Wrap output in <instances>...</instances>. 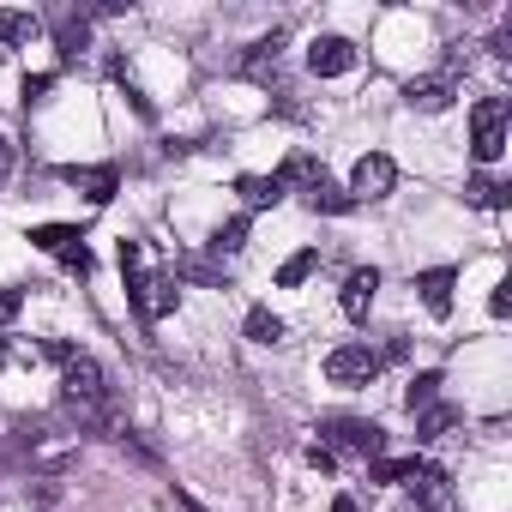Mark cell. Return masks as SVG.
Segmentation results:
<instances>
[{"mask_svg":"<svg viewBox=\"0 0 512 512\" xmlns=\"http://www.w3.org/2000/svg\"><path fill=\"white\" fill-rule=\"evenodd\" d=\"M121 272H127V302H133V314H139L145 326H157V320L175 314L181 278H175V272H151L145 241H121Z\"/></svg>","mask_w":512,"mask_h":512,"instance_id":"1","label":"cell"},{"mask_svg":"<svg viewBox=\"0 0 512 512\" xmlns=\"http://www.w3.org/2000/svg\"><path fill=\"white\" fill-rule=\"evenodd\" d=\"M320 446L332 458L338 452H350V458H386V428L368 422V416H326L320 422Z\"/></svg>","mask_w":512,"mask_h":512,"instance_id":"2","label":"cell"},{"mask_svg":"<svg viewBox=\"0 0 512 512\" xmlns=\"http://www.w3.org/2000/svg\"><path fill=\"white\" fill-rule=\"evenodd\" d=\"M506 121H512V103L506 97H482L470 109V157L476 163H494L506 151Z\"/></svg>","mask_w":512,"mask_h":512,"instance_id":"3","label":"cell"},{"mask_svg":"<svg viewBox=\"0 0 512 512\" xmlns=\"http://www.w3.org/2000/svg\"><path fill=\"white\" fill-rule=\"evenodd\" d=\"M398 187V163L386 157V151H368V157H356V169H350V199L356 205H374V199H386Z\"/></svg>","mask_w":512,"mask_h":512,"instance_id":"4","label":"cell"},{"mask_svg":"<svg viewBox=\"0 0 512 512\" xmlns=\"http://www.w3.org/2000/svg\"><path fill=\"white\" fill-rule=\"evenodd\" d=\"M380 368H386V362H380V350H368V344H338V350L326 356V380H332V386H368Z\"/></svg>","mask_w":512,"mask_h":512,"instance_id":"5","label":"cell"},{"mask_svg":"<svg viewBox=\"0 0 512 512\" xmlns=\"http://www.w3.org/2000/svg\"><path fill=\"white\" fill-rule=\"evenodd\" d=\"M356 61H362V49H356L350 37H314V43H308V67H314L320 79H344V73H356Z\"/></svg>","mask_w":512,"mask_h":512,"instance_id":"6","label":"cell"},{"mask_svg":"<svg viewBox=\"0 0 512 512\" xmlns=\"http://www.w3.org/2000/svg\"><path fill=\"white\" fill-rule=\"evenodd\" d=\"M452 284H458V272H452V266H428V272H416L422 308H428L434 320H446V314H452Z\"/></svg>","mask_w":512,"mask_h":512,"instance_id":"7","label":"cell"},{"mask_svg":"<svg viewBox=\"0 0 512 512\" xmlns=\"http://www.w3.org/2000/svg\"><path fill=\"white\" fill-rule=\"evenodd\" d=\"M49 31H55V43H61V55L73 61V55H85V43H91V19L85 13H73V7H55L49 13Z\"/></svg>","mask_w":512,"mask_h":512,"instance_id":"8","label":"cell"},{"mask_svg":"<svg viewBox=\"0 0 512 512\" xmlns=\"http://www.w3.org/2000/svg\"><path fill=\"white\" fill-rule=\"evenodd\" d=\"M67 181H73L91 205H109V199H115V187H121V169H115V163H97V169L85 163V169H67Z\"/></svg>","mask_w":512,"mask_h":512,"instance_id":"9","label":"cell"},{"mask_svg":"<svg viewBox=\"0 0 512 512\" xmlns=\"http://www.w3.org/2000/svg\"><path fill=\"white\" fill-rule=\"evenodd\" d=\"M278 61H284V37L272 31V37H260V43L241 55V73H247V79H260V85H272V79H278Z\"/></svg>","mask_w":512,"mask_h":512,"instance_id":"10","label":"cell"},{"mask_svg":"<svg viewBox=\"0 0 512 512\" xmlns=\"http://www.w3.org/2000/svg\"><path fill=\"white\" fill-rule=\"evenodd\" d=\"M404 103H410V109H422V115H440V109L452 103V79L422 73V79H410V85H404Z\"/></svg>","mask_w":512,"mask_h":512,"instance_id":"11","label":"cell"},{"mask_svg":"<svg viewBox=\"0 0 512 512\" xmlns=\"http://www.w3.org/2000/svg\"><path fill=\"white\" fill-rule=\"evenodd\" d=\"M374 296H380V272H374V266H362V272L344 278V314H350V320H368Z\"/></svg>","mask_w":512,"mask_h":512,"instance_id":"12","label":"cell"},{"mask_svg":"<svg viewBox=\"0 0 512 512\" xmlns=\"http://www.w3.org/2000/svg\"><path fill=\"white\" fill-rule=\"evenodd\" d=\"M320 175H326V169H320V157H314V151H290V157H284V169H278V187H284V193H290V187H302V193H308Z\"/></svg>","mask_w":512,"mask_h":512,"instance_id":"13","label":"cell"},{"mask_svg":"<svg viewBox=\"0 0 512 512\" xmlns=\"http://www.w3.org/2000/svg\"><path fill=\"white\" fill-rule=\"evenodd\" d=\"M302 199H308V211H326V217H344V211H356V199H350V193H344L332 175H320V181H314Z\"/></svg>","mask_w":512,"mask_h":512,"instance_id":"14","label":"cell"},{"mask_svg":"<svg viewBox=\"0 0 512 512\" xmlns=\"http://www.w3.org/2000/svg\"><path fill=\"white\" fill-rule=\"evenodd\" d=\"M235 193H241V205H247V211H266V205H278V199H284L278 175H241V181H235Z\"/></svg>","mask_w":512,"mask_h":512,"instance_id":"15","label":"cell"},{"mask_svg":"<svg viewBox=\"0 0 512 512\" xmlns=\"http://www.w3.org/2000/svg\"><path fill=\"white\" fill-rule=\"evenodd\" d=\"M464 199L482 205V211H506V205H512V187L494 181V175H470V181H464Z\"/></svg>","mask_w":512,"mask_h":512,"instance_id":"16","label":"cell"},{"mask_svg":"<svg viewBox=\"0 0 512 512\" xmlns=\"http://www.w3.org/2000/svg\"><path fill=\"white\" fill-rule=\"evenodd\" d=\"M314 272H320V247H302V253H290V260L278 266V284H284V290H302Z\"/></svg>","mask_w":512,"mask_h":512,"instance_id":"17","label":"cell"},{"mask_svg":"<svg viewBox=\"0 0 512 512\" xmlns=\"http://www.w3.org/2000/svg\"><path fill=\"white\" fill-rule=\"evenodd\" d=\"M446 428H458V410H452V404H428V410H416V440H440Z\"/></svg>","mask_w":512,"mask_h":512,"instance_id":"18","label":"cell"},{"mask_svg":"<svg viewBox=\"0 0 512 512\" xmlns=\"http://www.w3.org/2000/svg\"><path fill=\"white\" fill-rule=\"evenodd\" d=\"M31 241H37L43 253H67V247H73V241H85V235H79L73 223H37V229H31Z\"/></svg>","mask_w":512,"mask_h":512,"instance_id":"19","label":"cell"},{"mask_svg":"<svg viewBox=\"0 0 512 512\" xmlns=\"http://www.w3.org/2000/svg\"><path fill=\"white\" fill-rule=\"evenodd\" d=\"M31 37H43L37 13H0V43H31Z\"/></svg>","mask_w":512,"mask_h":512,"instance_id":"20","label":"cell"},{"mask_svg":"<svg viewBox=\"0 0 512 512\" xmlns=\"http://www.w3.org/2000/svg\"><path fill=\"white\" fill-rule=\"evenodd\" d=\"M247 247V217H229V223H217V235H211V253L223 260V253H241Z\"/></svg>","mask_w":512,"mask_h":512,"instance_id":"21","label":"cell"},{"mask_svg":"<svg viewBox=\"0 0 512 512\" xmlns=\"http://www.w3.org/2000/svg\"><path fill=\"white\" fill-rule=\"evenodd\" d=\"M247 338H253V344H278V338H284V320H278L272 308H253V314H247Z\"/></svg>","mask_w":512,"mask_h":512,"instance_id":"22","label":"cell"},{"mask_svg":"<svg viewBox=\"0 0 512 512\" xmlns=\"http://www.w3.org/2000/svg\"><path fill=\"white\" fill-rule=\"evenodd\" d=\"M416 458H368V482H410Z\"/></svg>","mask_w":512,"mask_h":512,"instance_id":"23","label":"cell"},{"mask_svg":"<svg viewBox=\"0 0 512 512\" xmlns=\"http://www.w3.org/2000/svg\"><path fill=\"white\" fill-rule=\"evenodd\" d=\"M404 404H410V410L440 404V374H416V380H410V392H404Z\"/></svg>","mask_w":512,"mask_h":512,"instance_id":"24","label":"cell"},{"mask_svg":"<svg viewBox=\"0 0 512 512\" xmlns=\"http://www.w3.org/2000/svg\"><path fill=\"white\" fill-rule=\"evenodd\" d=\"M55 260H61L73 278H91V272H97V260H91V247H85V241H73L67 253H55Z\"/></svg>","mask_w":512,"mask_h":512,"instance_id":"25","label":"cell"},{"mask_svg":"<svg viewBox=\"0 0 512 512\" xmlns=\"http://www.w3.org/2000/svg\"><path fill=\"white\" fill-rule=\"evenodd\" d=\"M181 272H187V278H199V284H223V272H217L211 260H181Z\"/></svg>","mask_w":512,"mask_h":512,"instance_id":"26","label":"cell"},{"mask_svg":"<svg viewBox=\"0 0 512 512\" xmlns=\"http://www.w3.org/2000/svg\"><path fill=\"white\" fill-rule=\"evenodd\" d=\"M488 314H494V320H506V314H512V284H506V278L494 284V296H488Z\"/></svg>","mask_w":512,"mask_h":512,"instance_id":"27","label":"cell"},{"mask_svg":"<svg viewBox=\"0 0 512 512\" xmlns=\"http://www.w3.org/2000/svg\"><path fill=\"white\" fill-rule=\"evenodd\" d=\"M19 308H25V290H0V326H13Z\"/></svg>","mask_w":512,"mask_h":512,"instance_id":"28","label":"cell"},{"mask_svg":"<svg viewBox=\"0 0 512 512\" xmlns=\"http://www.w3.org/2000/svg\"><path fill=\"white\" fill-rule=\"evenodd\" d=\"M55 85V73H37V79H25V103H43V91Z\"/></svg>","mask_w":512,"mask_h":512,"instance_id":"29","label":"cell"},{"mask_svg":"<svg viewBox=\"0 0 512 512\" xmlns=\"http://www.w3.org/2000/svg\"><path fill=\"white\" fill-rule=\"evenodd\" d=\"M308 464H314V470H338V458H332L326 446H308Z\"/></svg>","mask_w":512,"mask_h":512,"instance_id":"30","label":"cell"},{"mask_svg":"<svg viewBox=\"0 0 512 512\" xmlns=\"http://www.w3.org/2000/svg\"><path fill=\"white\" fill-rule=\"evenodd\" d=\"M7 169H13V145H7V133H0V181H7Z\"/></svg>","mask_w":512,"mask_h":512,"instance_id":"31","label":"cell"},{"mask_svg":"<svg viewBox=\"0 0 512 512\" xmlns=\"http://www.w3.org/2000/svg\"><path fill=\"white\" fill-rule=\"evenodd\" d=\"M332 512H362V506H356L350 494H338V500H332Z\"/></svg>","mask_w":512,"mask_h":512,"instance_id":"32","label":"cell"},{"mask_svg":"<svg viewBox=\"0 0 512 512\" xmlns=\"http://www.w3.org/2000/svg\"><path fill=\"white\" fill-rule=\"evenodd\" d=\"M398 512H434V506H422V500H404V506H398Z\"/></svg>","mask_w":512,"mask_h":512,"instance_id":"33","label":"cell"}]
</instances>
